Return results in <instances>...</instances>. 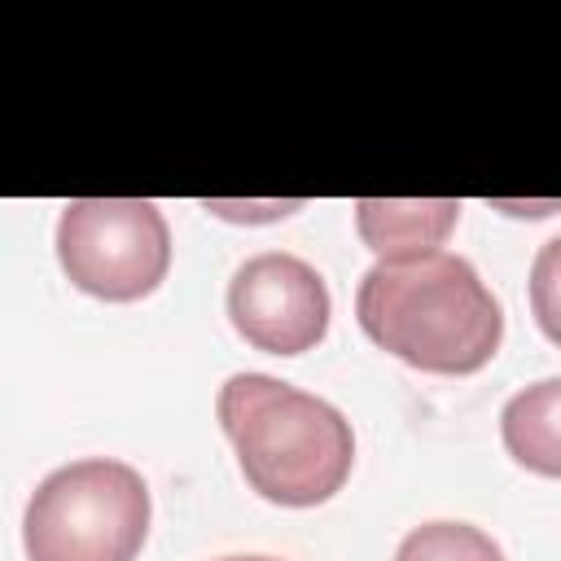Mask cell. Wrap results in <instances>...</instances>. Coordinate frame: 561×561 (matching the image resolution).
Segmentation results:
<instances>
[{"mask_svg":"<svg viewBox=\"0 0 561 561\" xmlns=\"http://www.w3.org/2000/svg\"><path fill=\"white\" fill-rule=\"evenodd\" d=\"M460 219L456 197H359L355 202V228L359 241L377 254V263L390 259H412L438 250Z\"/></svg>","mask_w":561,"mask_h":561,"instance_id":"obj_6","label":"cell"},{"mask_svg":"<svg viewBox=\"0 0 561 561\" xmlns=\"http://www.w3.org/2000/svg\"><path fill=\"white\" fill-rule=\"evenodd\" d=\"M149 486L114 456L53 469L26 500V561H136L149 539Z\"/></svg>","mask_w":561,"mask_h":561,"instance_id":"obj_3","label":"cell"},{"mask_svg":"<svg viewBox=\"0 0 561 561\" xmlns=\"http://www.w3.org/2000/svg\"><path fill=\"white\" fill-rule=\"evenodd\" d=\"M215 416L237 451L241 478L267 504L316 508L351 478V421L320 394L267 373H232L215 394Z\"/></svg>","mask_w":561,"mask_h":561,"instance_id":"obj_2","label":"cell"},{"mask_svg":"<svg viewBox=\"0 0 561 561\" xmlns=\"http://www.w3.org/2000/svg\"><path fill=\"white\" fill-rule=\"evenodd\" d=\"M329 285L324 276L285 250H263L245 259L228 280L232 329L267 355H302L329 333Z\"/></svg>","mask_w":561,"mask_h":561,"instance_id":"obj_5","label":"cell"},{"mask_svg":"<svg viewBox=\"0 0 561 561\" xmlns=\"http://www.w3.org/2000/svg\"><path fill=\"white\" fill-rule=\"evenodd\" d=\"M57 263L101 302H140L171 272V228L145 197H75L57 219Z\"/></svg>","mask_w":561,"mask_h":561,"instance_id":"obj_4","label":"cell"},{"mask_svg":"<svg viewBox=\"0 0 561 561\" xmlns=\"http://www.w3.org/2000/svg\"><path fill=\"white\" fill-rule=\"evenodd\" d=\"M394 561H504V552L469 522H421L399 539Z\"/></svg>","mask_w":561,"mask_h":561,"instance_id":"obj_8","label":"cell"},{"mask_svg":"<svg viewBox=\"0 0 561 561\" xmlns=\"http://www.w3.org/2000/svg\"><path fill=\"white\" fill-rule=\"evenodd\" d=\"M219 561H280V557H219Z\"/></svg>","mask_w":561,"mask_h":561,"instance_id":"obj_9","label":"cell"},{"mask_svg":"<svg viewBox=\"0 0 561 561\" xmlns=\"http://www.w3.org/2000/svg\"><path fill=\"white\" fill-rule=\"evenodd\" d=\"M355 320L381 351L438 377L486 368L504 337L495 294L451 250L373 263L355 289Z\"/></svg>","mask_w":561,"mask_h":561,"instance_id":"obj_1","label":"cell"},{"mask_svg":"<svg viewBox=\"0 0 561 561\" xmlns=\"http://www.w3.org/2000/svg\"><path fill=\"white\" fill-rule=\"evenodd\" d=\"M557 408H561V381L543 377L539 386L513 394L504 403L500 430H504V447L517 465L557 478L561 473V430H557Z\"/></svg>","mask_w":561,"mask_h":561,"instance_id":"obj_7","label":"cell"}]
</instances>
